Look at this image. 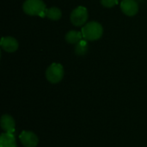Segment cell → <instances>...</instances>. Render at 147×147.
Returning <instances> with one entry per match:
<instances>
[{
	"mask_svg": "<svg viewBox=\"0 0 147 147\" xmlns=\"http://www.w3.org/2000/svg\"><path fill=\"white\" fill-rule=\"evenodd\" d=\"M83 38L88 41L99 40L103 34L102 26L97 22H90L82 28Z\"/></svg>",
	"mask_w": 147,
	"mask_h": 147,
	"instance_id": "6da1fadb",
	"label": "cell"
},
{
	"mask_svg": "<svg viewBox=\"0 0 147 147\" xmlns=\"http://www.w3.org/2000/svg\"><path fill=\"white\" fill-rule=\"evenodd\" d=\"M22 9L28 16H46V4L42 0H26L23 3Z\"/></svg>",
	"mask_w": 147,
	"mask_h": 147,
	"instance_id": "7a4b0ae2",
	"label": "cell"
},
{
	"mask_svg": "<svg viewBox=\"0 0 147 147\" xmlns=\"http://www.w3.org/2000/svg\"><path fill=\"white\" fill-rule=\"evenodd\" d=\"M46 78L52 84L59 83L64 78V67L59 63H53L46 71Z\"/></svg>",
	"mask_w": 147,
	"mask_h": 147,
	"instance_id": "3957f363",
	"label": "cell"
},
{
	"mask_svg": "<svg viewBox=\"0 0 147 147\" xmlns=\"http://www.w3.org/2000/svg\"><path fill=\"white\" fill-rule=\"evenodd\" d=\"M71 22L74 26H83L88 20V10L84 6H78L72 10L70 16Z\"/></svg>",
	"mask_w": 147,
	"mask_h": 147,
	"instance_id": "277c9868",
	"label": "cell"
},
{
	"mask_svg": "<svg viewBox=\"0 0 147 147\" xmlns=\"http://www.w3.org/2000/svg\"><path fill=\"white\" fill-rule=\"evenodd\" d=\"M121 9L125 15L134 16L139 11V4L134 0H122L121 3Z\"/></svg>",
	"mask_w": 147,
	"mask_h": 147,
	"instance_id": "5b68a950",
	"label": "cell"
},
{
	"mask_svg": "<svg viewBox=\"0 0 147 147\" xmlns=\"http://www.w3.org/2000/svg\"><path fill=\"white\" fill-rule=\"evenodd\" d=\"M20 140L25 147H36L39 142L34 133L29 131H23L20 135Z\"/></svg>",
	"mask_w": 147,
	"mask_h": 147,
	"instance_id": "8992f818",
	"label": "cell"
},
{
	"mask_svg": "<svg viewBox=\"0 0 147 147\" xmlns=\"http://www.w3.org/2000/svg\"><path fill=\"white\" fill-rule=\"evenodd\" d=\"M19 44L16 39L11 36L3 37L1 40V47L7 53H14L18 49Z\"/></svg>",
	"mask_w": 147,
	"mask_h": 147,
	"instance_id": "52a82bcc",
	"label": "cell"
},
{
	"mask_svg": "<svg viewBox=\"0 0 147 147\" xmlns=\"http://www.w3.org/2000/svg\"><path fill=\"white\" fill-rule=\"evenodd\" d=\"M15 121L9 115H3L1 118V127L6 133L14 134L15 133Z\"/></svg>",
	"mask_w": 147,
	"mask_h": 147,
	"instance_id": "ba28073f",
	"label": "cell"
},
{
	"mask_svg": "<svg viewBox=\"0 0 147 147\" xmlns=\"http://www.w3.org/2000/svg\"><path fill=\"white\" fill-rule=\"evenodd\" d=\"M0 147H17L14 134H2L0 137Z\"/></svg>",
	"mask_w": 147,
	"mask_h": 147,
	"instance_id": "9c48e42d",
	"label": "cell"
},
{
	"mask_svg": "<svg viewBox=\"0 0 147 147\" xmlns=\"http://www.w3.org/2000/svg\"><path fill=\"white\" fill-rule=\"evenodd\" d=\"M65 38L66 42H68L70 44L76 45L81 40H83V34H82V32H78L76 30H71L66 33Z\"/></svg>",
	"mask_w": 147,
	"mask_h": 147,
	"instance_id": "30bf717a",
	"label": "cell"
},
{
	"mask_svg": "<svg viewBox=\"0 0 147 147\" xmlns=\"http://www.w3.org/2000/svg\"><path fill=\"white\" fill-rule=\"evenodd\" d=\"M46 16L53 21H58L62 16L61 10L57 7H51L49 9H47L46 10Z\"/></svg>",
	"mask_w": 147,
	"mask_h": 147,
	"instance_id": "8fae6325",
	"label": "cell"
},
{
	"mask_svg": "<svg viewBox=\"0 0 147 147\" xmlns=\"http://www.w3.org/2000/svg\"><path fill=\"white\" fill-rule=\"evenodd\" d=\"M88 40H81L78 43L76 44L75 47V53L78 56H84L88 52Z\"/></svg>",
	"mask_w": 147,
	"mask_h": 147,
	"instance_id": "7c38bea8",
	"label": "cell"
},
{
	"mask_svg": "<svg viewBox=\"0 0 147 147\" xmlns=\"http://www.w3.org/2000/svg\"><path fill=\"white\" fill-rule=\"evenodd\" d=\"M101 3L106 8H112L118 3V0H101Z\"/></svg>",
	"mask_w": 147,
	"mask_h": 147,
	"instance_id": "4fadbf2b",
	"label": "cell"
}]
</instances>
